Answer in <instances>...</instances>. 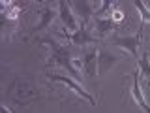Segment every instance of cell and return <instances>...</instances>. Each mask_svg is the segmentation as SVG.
Returning a JSON list of instances; mask_svg holds the SVG:
<instances>
[{"label":"cell","mask_w":150,"mask_h":113,"mask_svg":"<svg viewBox=\"0 0 150 113\" xmlns=\"http://www.w3.org/2000/svg\"><path fill=\"white\" fill-rule=\"evenodd\" d=\"M0 113H9V109H8L6 106H2V107H0Z\"/></svg>","instance_id":"obj_15"},{"label":"cell","mask_w":150,"mask_h":113,"mask_svg":"<svg viewBox=\"0 0 150 113\" xmlns=\"http://www.w3.org/2000/svg\"><path fill=\"white\" fill-rule=\"evenodd\" d=\"M94 26H96V34L98 38H105L109 32L112 30H116L118 28V25H116L115 21H112L111 17H105V19H94Z\"/></svg>","instance_id":"obj_10"},{"label":"cell","mask_w":150,"mask_h":113,"mask_svg":"<svg viewBox=\"0 0 150 113\" xmlns=\"http://www.w3.org/2000/svg\"><path fill=\"white\" fill-rule=\"evenodd\" d=\"M98 53H100V49H96V47H84L81 53L83 72L86 77H96L98 75Z\"/></svg>","instance_id":"obj_5"},{"label":"cell","mask_w":150,"mask_h":113,"mask_svg":"<svg viewBox=\"0 0 150 113\" xmlns=\"http://www.w3.org/2000/svg\"><path fill=\"white\" fill-rule=\"evenodd\" d=\"M54 19H56V9L53 6H45L40 11V23H38V25L30 30V36L32 34H38V32H43L45 28H49L51 23H53Z\"/></svg>","instance_id":"obj_7"},{"label":"cell","mask_w":150,"mask_h":113,"mask_svg":"<svg viewBox=\"0 0 150 113\" xmlns=\"http://www.w3.org/2000/svg\"><path fill=\"white\" fill-rule=\"evenodd\" d=\"M139 77H141L139 68H135L133 72H131V74L128 75V79H131V89H129V92H131V98H133L135 106L141 107V109H143L144 113H150V106L146 104V100H144V96H143V91H141Z\"/></svg>","instance_id":"obj_4"},{"label":"cell","mask_w":150,"mask_h":113,"mask_svg":"<svg viewBox=\"0 0 150 113\" xmlns=\"http://www.w3.org/2000/svg\"><path fill=\"white\" fill-rule=\"evenodd\" d=\"M118 60H120V56L111 55L107 49H100V53H98V75L107 74L112 68V64H116Z\"/></svg>","instance_id":"obj_9"},{"label":"cell","mask_w":150,"mask_h":113,"mask_svg":"<svg viewBox=\"0 0 150 113\" xmlns=\"http://www.w3.org/2000/svg\"><path fill=\"white\" fill-rule=\"evenodd\" d=\"M135 8L139 9V13H141V17H143V23L144 21H150V9L144 6V2L143 0H135Z\"/></svg>","instance_id":"obj_13"},{"label":"cell","mask_w":150,"mask_h":113,"mask_svg":"<svg viewBox=\"0 0 150 113\" xmlns=\"http://www.w3.org/2000/svg\"><path fill=\"white\" fill-rule=\"evenodd\" d=\"M143 32H144V23H141L137 34H133V36H112V38H111V41H112L115 45L122 47V49H126V51H128V53L139 62V59H141V56H139V51L143 49V47H141Z\"/></svg>","instance_id":"obj_2"},{"label":"cell","mask_w":150,"mask_h":113,"mask_svg":"<svg viewBox=\"0 0 150 113\" xmlns=\"http://www.w3.org/2000/svg\"><path fill=\"white\" fill-rule=\"evenodd\" d=\"M60 23H62V26L68 32H77L79 30L77 17H75V13L71 11V8H69V2H66V0L60 2Z\"/></svg>","instance_id":"obj_6"},{"label":"cell","mask_w":150,"mask_h":113,"mask_svg":"<svg viewBox=\"0 0 150 113\" xmlns=\"http://www.w3.org/2000/svg\"><path fill=\"white\" fill-rule=\"evenodd\" d=\"M137 68L141 72V77H143V79H150V59H148L146 49H141V59L137 62Z\"/></svg>","instance_id":"obj_12"},{"label":"cell","mask_w":150,"mask_h":113,"mask_svg":"<svg viewBox=\"0 0 150 113\" xmlns=\"http://www.w3.org/2000/svg\"><path fill=\"white\" fill-rule=\"evenodd\" d=\"M41 44H47L51 47V56H49V66H60V68H64V70H68V74L71 75V77H75L79 81V70L73 66V49H71V44L69 45H66V44H58V41L54 40V38H51V36H45L43 40H41Z\"/></svg>","instance_id":"obj_1"},{"label":"cell","mask_w":150,"mask_h":113,"mask_svg":"<svg viewBox=\"0 0 150 113\" xmlns=\"http://www.w3.org/2000/svg\"><path fill=\"white\" fill-rule=\"evenodd\" d=\"M73 9L79 17H81V23H86L88 25V19L92 15V4L90 2H75Z\"/></svg>","instance_id":"obj_11"},{"label":"cell","mask_w":150,"mask_h":113,"mask_svg":"<svg viewBox=\"0 0 150 113\" xmlns=\"http://www.w3.org/2000/svg\"><path fill=\"white\" fill-rule=\"evenodd\" d=\"M111 19H112V21H115L116 25L120 26V23L124 21V13H122L118 8H112V11H111Z\"/></svg>","instance_id":"obj_14"},{"label":"cell","mask_w":150,"mask_h":113,"mask_svg":"<svg viewBox=\"0 0 150 113\" xmlns=\"http://www.w3.org/2000/svg\"><path fill=\"white\" fill-rule=\"evenodd\" d=\"M47 79H51V81H56V83H64L66 87L69 89V91H73L75 94H79L81 98H84L86 102H90V106H96V100H94V96L84 91L81 85H79L77 79H71V77H68V75H64V74H47Z\"/></svg>","instance_id":"obj_3"},{"label":"cell","mask_w":150,"mask_h":113,"mask_svg":"<svg viewBox=\"0 0 150 113\" xmlns=\"http://www.w3.org/2000/svg\"><path fill=\"white\" fill-rule=\"evenodd\" d=\"M69 44L71 45H77V47H86V45H90L96 41V38L88 34V30H86V23H81L79 25V30L77 32H73V34H69Z\"/></svg>","instance_id":"obj_8"}]
</instances>
